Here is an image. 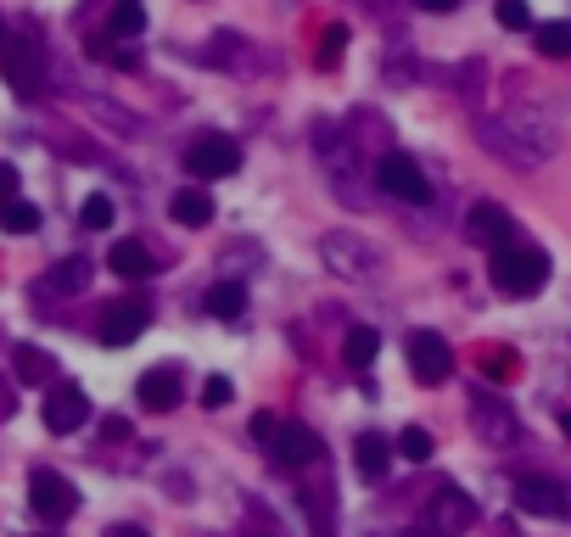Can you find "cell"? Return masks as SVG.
I'll list each match as a JSON object with an SVG mask.
<instances>
[{
    "label": "cell",
    "instance_id": "cell-1",
    "mask_svg": "<svg viewBox=\"0 0 571 537\" xmlns=\"http://www.w3.org/2000/svg\"><path fill=\"white\" fill-rule=\"evenodd\" d=\"M494 286L505 292V297H532V292H543L549 286V252L543 246H527L521 235L516 241H505V246H494Z\"/></svg>",
    "mask_w": 571,
    "mask_h": 537
},
{
    "label": "cell",
    "instance_id": "cell-2",
    "mask_svg": "<svg viewBox=\"0 0 571 537\" xmlns=\"http://www.w3.org/2000/svg\"><path fill=\"white\" fill-rule=\"evenodd\" d=\"M319 257H325V268L342 275V281H376V275H381V246L364 241L359 230H331V235L319 241Z\"/></svg>",
    "mask_w": 571,
    "mask_h": 537
},
{
    "label": "cell",
    "instance_id": "cell-3",
    "mask_svg": "<svg viewBox=\"0 0 571 537\" xmlns=\"http://www.w3.org/2000/svg\"><path fill=\"white\" fill-rule=\"evenodd\" d=\"M314 151H319L325 173H331V191H337V197H353V202H364V191L353 186V179H359L353 140H348V135H342L331 118H319V124H314Z\"/></svg>",
    "mask_w": 571,
    "mask_h": 537
},
{
    "label": "cell",
    "instance_id": "cell-4",
    "mask_svg": "<svg viewBox=\"0 0 571 537\" xmlns=\"http://www.w3.org/2000/svg\"><path fill=\"white\" fill-rule=\"evenodd\" d=\"M376 186H381L387 197H398V202H410V208H426V202H432V179L421 173L415 157H403V151H387V157L376 162Z\"/></svg>",
    "mask_w": 571,
    "mask_h": 537
},
{
    "label": "cell",
    "instance_id": "cell-5",
    "mask_svg": "<svg viewBox=\"0 0 571 537\" xmlns=\"http://www.w3.org/2000/svg\"><path fill=\"white\" fill-rule=\"evenodd\" d=\"M470 431L482 436V448H516V442H521L516 409H510L505 398H487V392L470 398Z\"/></svg>",
    "mask_w": 571,
    "mask_h": 537
},
{
    "label": "cell",
    "instance_id": "cell-6",
    "mask_svg": "<svg viewBox=\"0 0 571 537\" xmlns=\"http://www.w3.org/2000/svg\"><path fill=\"white\" fill-rule=\"evenodd\" d=\"M29 509L56 526V520H67V515L78 509V487H73L62 471H34V476H29Z\"/></svg>",
    "mask_w": 571,
    "mask_h": 537
},
{
    "label": "cell",
    "instance_id": "cell-7",
    "mask_svg": "<svg viewBox=\"0 0 571 537\" xmlns=\"http://www.w3.org/2000/svg\"><path fill=\"white\" fill-rule=\"evenodd\" d=\"M403 352H410V376H415L421 387H437V381L454 376V347H448L437 330H415Z\"/></svg>",
    "mask_w": 571,
    "mask_h": 537
},
{
    "label": "cell",
    "instance_id": "cell-8",
    "mask_svg": "<svg viewBox=\"0 0 571 537\" xmlns=\"http://www.w3.org/2000/svg\"><path fill=\"white\" fill-rule=\"evenodd\" d=\"M0 73H7V84L18 90L23 102H34L40 90H45V51L29 45V40H12L7 56H0Z\"/></svg>",
    "mask_w": 571,
    "mask_h": 537
},
{
    "label": "cell",
    "instance_id": "cell-9",
    "mask_svg": "<svg viewBox=\"0 0 571 537\" xmlns=\"http://www.w3.org/2000/svg\"><path fill=\"white\" fill-rule=\"evenodd\" d=\"M40 414H45V431L67 436V431H78V425L91 420V398H85V387H78V381H51Z\"/></svg>",
    "mask_w": 571,
    "mask_h": 537
},
{
    "label": "cell",
    "instance_id": "cell-10",
    "mask_svg": "<svg viewBox=\"0 0 571 537\" xmlns=\"http://www.w3.org/2000/svg\"><path fill=\"white\" fill-rule=\"evenodd\" d=\"M241 168V146L230 135H202L191 151H186V173L191 179H230Z\"/></svg>",
    "mask_w": 571,
    "mask_h": 537
},
{
    "label": "cell",
    "instance_id": "cell-11",
    "mask_svg": "<svg viewBox=\"0 0 571 537\" xmlns=\"http://www.w3.org/2000/svg\"><path fill=\"white\" fill-rule=\"evenodd\" d=\"M476 498L470 493H459V487H437V498H432V509H426V520L437 526V537H465L470 526H476Z\"/></svg>",
    "mask_w": 571,
    "mask_h": 537
},
{
    "label": "cell",
    "instance_id": "cell-12",
    "mask_svg": "<svg viewBox=\"0 0 571 537\" xmlns=\"http://www.w3.org/2000/svg\"><path fill=\"white\" fill-rule=\"evenodd\" d=\"M516 509H521V515H543V520H565V515H571V498H565L560 482L527 476V482H516Z\"/></svg>",
    "mask_w": 571,
    "mask_h": 537
},
{
    "label": "cell",
    "instance_id": "cell-13",
    "mask_svg": "<svg viewBox=\"0 0 571 537\" xmlns=\"http://www.w3.org/2000/svg\"><path fill=\"white\" fill-rule=\"evenodd\" d=\"M476 140H482L487 151H494V157H505L510 168H538V162H543V157H538V151H532V146L505 124V118H482V124H476Z\"/></svg>",
    "mask_w": 571,
    "mask_h": 537
},
{
    "label": "cell",
    "instance_id": "cell-14",
    "mask_svg": "<svg viewBox=\"0 0 571 537\" xmlns=\"http://www.w3.org/2000/svg\"><path fill=\"white\" fill-rule=\"evenodd\" d=\"M465 235L476 241V246H505V241H516V219L499 208V202H476L470 213H465Z\"/></svg>",
    "mask_w": 571,
    "mask_h": 537
},
{
    "label": "cell",
    "instance_id": "cell-15",
    "mask_svg": "<svg viewBox=\"0 0 571 537\" xmlns=\"http://www.w3.org/2000/svg\"><path fill=\"white\" fill-rule=\"evenodd\" d=\"M269 454H275V465H286V471L319 465V436H314L308 425H281V436L269 442Z\"/></svg>",
    "mask_w": 571,
    "mask_h": 537
},
{
    "label": "cell",
    "instance_id": "cell-16",
    "mask_svg": "<svg viewBox=\"0 0 571 537\" xmlns=\"http://www.w3.org/2000/svg\"><path fill=\"white\" fill-rule=\"evenodd\" d=\"M135 398H140L151 414H169V409H180V370H169V365L146 370V376L135 381Z\"/></svg>",
    "mask_w": 571,
    "mask_h": 537
},
{
    "label": "cell",
    "instance_id": "cell-17",
    "mask_svg": "<svg viewBox=\"0 0 571 537\" xmlns=\"http://www.w3.org/2000/svg\"><path fill=\"white\" fill-rule=\"evenodd\" d=\"M146 330V303H113L102 314V347H129Z\"/></svg>",
    "mask_w": 571,
    "mask_h": 537
},
{
    "label": "cell",
    "instance_id": "cell-18",
    "mask_svg": "<svg viewBox=\"0 0 571 537\" xmlns=\"http://www.w3.org/2000/svg\"><path fill=\"white\" fill-rule=\"evenodd\" d=\"M91 275H96V263L91 257H62L51 275L40 281V297H78L91 286Z\"/></svg>",
    "mask_w": 571,
    "mask_h": 537
},
{
    "label": "cell",
    "instance_id": "cell-19",
    "mask_svg": "<svg viewBox=\"0 0 571 537\" xmlns=\"http://www.w3.org/2000/svg\"><path fill=\"white\" fill-rule=\"evenodd\" d=\"M12 370H18V381H29V387H51V381H56V358H51L45 347L23 341V347H12Z\"/></svg>",
    "mask_w": 571,
    "mask_h": 537
},
{
    "label": "cell",
    "instance_id": "cell-20",
    "mask_svg": "<svg viewBox=\"0 0 571 537\" xmlns=\"http://www.w3.org/2000/svg\"><path fill=\"white\" fill-rule=\"evenodd\" d=\"M387 460H392V442H387L381 431H364V436L353 442V471H359L364 482H381V476H387Z\"/></svg>",
    "mask_w": 571,
    "mask_h": 537
},
{
    "label": "cell",
    "instance_id": "cell-21",
    "mask_svg": "<svg viewBox=\"0 0 571 537\" xmlns=\"http://www.w3.org/2000/svg\"><path fill=\"white\" fill-rule=\"evenodd\" d=\"M169 213H175L180 224L202 230V224H213V197H208L202 186H180V191L169 197Z\"/></svg>",
    "mask_w": 571,
    "mask_h": 537
},
{
    "label": "cell",
    "instance_id": "cell-22",
    "mask_svg": "<svg viewBox=\"0 0 571 537\" xmlns=\"http://www.w3.org/2000/svg\"><path fill=\"white\" fill-rule=\"evenodd\" d=\"M202 308L213 319H241V314H247V286H241V281H213L208 297H202Z\"/></svg>",
    "mask_w": 571,
    "mask_h": 537
},
{
    "label": "cell",
    "instance_id": "cell-23",
    "mask_svg": "<svg viewBox=\"0 0 571 537\" xmlns=\"http://www.w3.org/2000/svg\"><path fill=\"white\" fill-rule=\"evenodd\" d=\"M107 268H113V275H124V281H146L151 275V252L140 241H118L107 252Z\"/></svg>",
    "mask_w": 571,
    "mask_h": 537
},
{
    "label": "cell",
    "instance_id": "cell-24",
    "mask_svg": "<svg viewBox=\"0 0 571 537\" xmlns=\"http://www.w3.org/2000/svg\"><path fill=\"white\" fill-rule=\"evenodd\" d=\"M376 352H381V336H376L370 325H353V330L342 336V358H348L353 370H370V365H376Z\"/></svg>",
    "mask_w": 571,
    "mask_h": 537
},
{
    "label": "cell",
    "instance_id": "cell-25",
    "mask_svg": "<svg viewBox=\"0 0 571 537\" xmlns=\"http://www.w3.org/2000/svg\"><path fill=\"white\" fill-rule=\"evenodd\" d=\"M0 230H7V235H34L40 230V208L34 202H7V208H0Z\"/></svg>",
    "mask_w": 571,
    "mask_h": 537
},
{
    "label": "cell",
    "instance_id": "cell-26",
    "mask_svg": "<svg viewBox=\"0 0 571 537\" xmlns=\"http://www.w3.org/2000/svg\"><path fill=\"white\" fill-rule=\"evenodd\" d=\"M432 448H437V442H432V431H426V425H403V431H398V454L410 460V465H426V460H432Z\"/></svg>",
    "mask_w": 571,
    "mask_h": 537
},
{
    "label": "cell",
    "instance_id": "cell-27",
    "mask_svg": "<svg viewBox=\"0 0 571 537\" xmlns=\"http://www.w3.org/2000/svg\"><path fill=\"white\" fill-rule=\"evenodd\" d=\"M538 51L554 56V62H571V23H538Z\"/></svg>",
    "mask_w": 571,
    "mask_h": 537
},
{
    "label": "cell",
    "instance_id": "cell-28",
    "mask_svg": "<svg viewBox=\"0 0 571 537\" xmlns=\"http://www.w3.org/2000/svg\"><path fill=\"white\" fill-rule=\"evenodd\" d=\"M140 29H146V7H140V0H113V34L129 40Z\"/></svg>",
    "mask_w": 571,
    "mask_h": 537
},
{
    "label": "cell",
    "instance_id": "cell-29",
    "mask_svg": "<svg viewBox=\"0 0 571 537\" xmlns=\"http://www.w3.org/2000/svg\"><path fill=\"white\" fill-rule=\"evenodd\" d=\"M78 224H85V230H107L113 224V197H85V208H78Z\"/></svg>",
    "mask_w": 571,
    "mask_h": 537
},
{
    "label": "cell",
    "instance_id": "cell-30",
    "mask_svg": "<svg viewBox=\"0 0 571 537\" xmlns=\"http://www.w3.org/2000/svg\"><path fill=\"white\" fill-rule=\"evenodd\" d=\"M230 398H235V381H230V376H208V381H202V409H208V414L224 409Z\"/></svg>",
    "mask_w": 571,
    "mask_h": 537
},
{
    "label": "cell",
    "instance_id": "cell-31",
    "mask_svg": "<svg viewBox=\"0 0 571 537\" xmlns=\"http://www.w3.org/2000/svg\"><path fill=\"white\" fill-rule=\"evenodd\" d=\"M342 45H348V29L342 23H331V29H325V40H319V67H337V56H342Z\"/></svg>",
    "mask_w": 571,
    "mask_h": 537
},
{
    "label": "cell",
    "instance_id": "cell-32",
    "mask_svg": "<svg viewBox=\"0 0 571 537\" xmlns=\"http://www.w3.org/2000/svg\"><path fill=\"white\" fill-rule=\"evenodd\" d=\"M96 113L113 124V129H129V135H146V118H135V113H124V107H107V102H96Z\"/></svg>",
    "mask_w": 571,
    "mask_h": 537
},
{
    "label": "cell",
    "instance_id": "cell-33",
    "mask_svg": "<svg viewBox=\"0 0 571 537\" xmlns=\"http://www.w3.org/2000/svg\"><path fill=\"white\" fill-rule=\"evenodd\" d=\"M499 23L505 29H532V7L527 0H499Z\"/></svg>",
    "mask_w": 571,
    "mask_h": 537
},
{
    "label": "cell",
    "instance_id": "cell-34",
    "mask_svg": "<svg viewBox=\"0 0 571 537\" xmlns=\"http://www.w3.org/2000/svg\"><path fill=\"white\" fill-rule=\"evenodd\" d=\"M247 431H253V442H258V448H269V442L281 436V420H275V414H253V425H247Z\"/></svg>",
    "mask_w": 571,
    "mask_h": 537
},
{
    "label": "cell",
    "instance_id": "cell-35",
    "mask_svg": "<svg viewBox=\"0 0 571 537\" xmlns=\"http://www.w3.org/2000/svg\"><path fill=\"white\" fill-rule=\"evenodd\" d=\"M18 202V168L12 162H0V208Z\"/></svg>",
    "mask_w": 571,
    "mask_h": 537
},
{
    "label": "cell",
    "instance_id": "cell-36",
    "mask_svg": "<svg viewBox=\"0 0 571 537\" xmlns=\"http://www.w3.org/2000/svg\"><path fill=\"white\" fill-rule=\"evenodd\" d=\"M102 436H107V442H129V420H124V414H107V420H102Z\"/></svg>",
    "mask_w": 571,
    "mask_h": 537
},
{
    "label": "cell",
    "instance_id": "cell-37",
    "mask_svg": "<svg viewBox=\"0 0 571 537\" xmlns=\"http://www.w3.org/2000/svg\"><path fill=\"white\" fill-rule=\"evenodd\" d=\"M421 12H437V18H448V12H459V0H415Z\"/></svg>",
    "mask_w": 571,
    "mask_h": 537
},
{
    "label": "cell",
    "instance_id": "cell-38",
    "mask_svg": "<svg viewBox=\"0 0 571 537\" xmlns=\"http://www.w3.org/2000/svg\"><path fill=\"white\" fill-rule=\"evenodd\" d=\"M12 409H18V392H12V381H7V376H0V420H7Z\"/></svg>",
    "mask_w": 571,
    "mask_h": 537
},
{
    "label": "cell",
    "instance_id": "cell-39",
    "mask_svg": "<svg viewBox=\"0 0 571 537\" xmlns=\"http://www.w3.org/2000/svg\"><path fill=\"white\" fill-rule=\"evenodd\" d=\"M107 537H151V531L135 526V520H118V526H107Z\"/></svg>",
    "mask_w": 571,
    "mask_h": 537
},
{
    "label": "cell",
    "instance_id": "cell-40",
    "mask_svg": "<svg viewBox=\"0 0 571 537\" xmlns=\"http://www.w3.org/2000/svg\"><path fill=\"white\" fill-rule=\"evenodd\" d=\"M560 425H565V436H571V409H565V420H560Z\"/></svg>",
    "mask_w": 571,
    "mask_h": 537
},
{
    "label": "cell",
    "instance_id": "cell-41",
    "mask_svg": "<svg viewBox=\"0 0 571 537\" xmlns=\"http://www.w3.org/2000/svg\"><path fill=\"white\" fill-rule=\"evenodd\" d=\"M0 34H7V23H0Z\"/></svg>",
    "mask_w": 571,
    "mask_h": 537
}]
</instances>
